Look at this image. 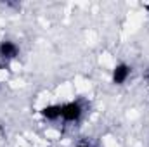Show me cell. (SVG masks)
Instances as JSON below:
<instances>
[{"instance_id":"3957f363","label":"cell","mask_w":149,"mask_h":147,"mask_svg":"<svg viewBox=\"0 0 149 147\" xmlns=\"http://www.w3.org/2000/svg\"><path fill=\"white\" fill-rule=\"evenodd\" d=\"M19 54H21V47L14 40H10V38L0 40V61L12 62L19 57Z\"/></svg>"},{"instance_id":"6da1fadb","label":"cell","mask_w":149,"mask_h":147,"mask_svg":"<svg viewBox=\"0 0 149 147\" xmlns=\"http://www.w3.org/2000/svg\"><path fill=\"white\" fill-rule=\"evenodd\" d=\"M61 121L63 123H80L83 114H85V107L81 104V101H66L61 102Z\"/></svg>"},{"instance_id":"8992f818","label":"cell","mask_w":149,"mask_h":147,"mask_svg":"<svg viewBox=\"0 0 149 147\" xmlns=\"http://www.w3.org/2000/svg\"><path fill=\"white\" fill-rule=\"evenodd\" d=\"M146 80L149 81V68H148V71H146Z\"/></svg>"},{"instance_id":"52a82bcc","label":"cell","mask_w":149,"mask_h":147,"mask_svg":"<svg viewBox=\"0 0 149 147\" xmlns=\"http://www.w3.org/2000/svg\"><path fill=\"white\" fill-rule=\"evenodd\" d=\"M144 7H146V9H148V10H149V3H146V5H144Z\"/></svg>"},{"instance_id":"7a4b0ae2","label":"cell","mask_w":149,"mask_h":147,"mask_svg":"<svg viewBox=\"0 0 149 147\" xmlns=\"http://www.w3.org/2000/svg\"><path fill=\"white\" fill-rule=\"evenodd\" d=\"M132 73H134V68L128 62H116L111 69V83L116 87H123L130 80Z\"/></svg>"},{"instance_id":"277c9868","label":"cell","mask_w":149,"mask_h":147,"mask_svg":"<svg viewBox=\"0 0 149 147\" xmlns=\"http://www.w3.org/2000/svg\"><path fill=\"white\" fill-rule=\"evenodd\" d=\"M40 116L45 121H61V106L59 104H47L43 107H40Z\"/></svg>"},{"instance_id":"5b68a950","label":"cell","mask_w":149,"mask_h":147,"mask_svg":"<svg viewBox=\"0 0 149 147\" xmlns=\"http://www.w3.org/2000/svg\"><path fill=\"white\" fill-rule=\"evenodd\" d=\"M74 147H92V146H88V144H76Z\"/></svg>"}]
</instances>
